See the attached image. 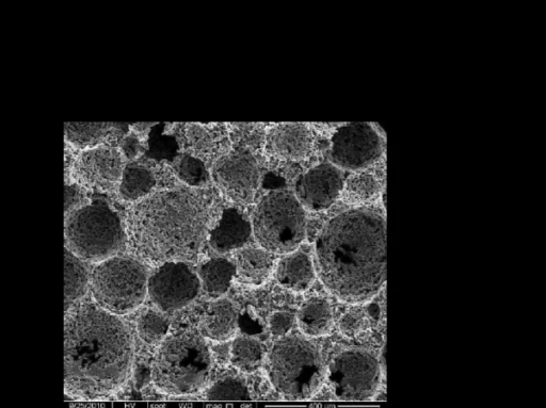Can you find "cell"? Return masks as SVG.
<instances>
[{"mask_svg":"<svg viewBox=\"0 0 546 408\" xmlns=\"http://www.w3.org/2000/svg\"><path fill=\"white\" fill-rule=\"evenodd\" d=\"M133 338L119 316L80 301L64 315V393L96 401L117 393L130 378Z\"/></svg>","mask_w":546,"mask_h":408,"instance_id":"6da1fadb","label":"cell"},{"mask_svg":"<svg viewBox=\"0 0 546 408\" xmlns=\"http://www.w3.org/2000/svg\"><path fill=\"white\" fill-rule=\"evenodd\" d=\"M315 256L319 279L335 298L371 301L387 281V221L373 209L344 211L320 232Z\"/></svg>","mask_w":546,"mask_h":408,"instance_id":"7a4b0ae2","label":"cell"},{"mask_svg":"<svg viewBox=\"0 0 546 408\" xmlns=\"http://www.w3.org/2000/svg\"><path fill=\"white\" fill-rule=\"evenodd\" d=\"M208 212L198 195L167 190L148 195L128 215L126 239L152 264L195 259L208 231Z\"/></svg>","mask_w":546,"mask_h":408,"instance_id":"3957f363","label":"cell"},{"mask_svg":"<svg viewBox=\"0 0 546 408\" xmlns=\"http://www.w3.org/2000/svg\"><path fill=\"white\" fill-rule=\"evenodd\" d=\"M212 355L204 339L182 332L166 338L152 366V380L163 393L196 395L210 381Z\"/></svg>","mask_w":546,"mask_h":408,"instance_id":"277c9868","label":"cell"},{"mask_svg":"<svg viewBox=\"0 0 546 408\" xmlns=\"http://www.w3.org/2000/svg\"><path fill=\"white\" fill-rule=\"evenodd\" d=\"M125 240L119 215L104 200H91L64 216L66 249L87 264L117 256Z\"/></svg>","mask_w":546,"mask_h":408,"instance_id":"5b68a950","label":"cell"},{"mask_svg":"<svg viewBox=\"0 0 546 408\" xmlns=\"http://www.w3.org/2000/svg\"><path fill=\"white\" fill-rule=\"evenodd\" d=\"M268 375L283 398L305 401L318 393L326 379V368L319 350L310 341L286 337L271 349Z\"/></svg>","mask_w":546,"mask_h":408,"instance_id":"8992f818","label":"cell"},{"mask_svg":"<svg viewBox=\"0 0 546 408\" xmlns=\"http://www.w3.org/2000/svg\"><path fill=\"white\" fill-rule=\"evenodd\" d=\"M148 281L139 261L117 255L95 264L89 291L96 305L110 314L124 316L135 312L146 300Z\"/></svg>","mask_w":546,"mask_h":408,"instance_id":"52a82bcc","label":"cell"},{"mask_svg":"<svg viewBox=\"0 0 546 408\" xmlns=\"http://www.w3.org/2000/svg\"><path fill=\"white\" fill-rule=\"evenodd\" d=\"M252 231L273 255L295 252L307 235L305 209L292 192L273 190L256 206Z\"/></svg>","mask_w":546,"mask_h":408,"instance_id":"ba28073f","label":"cell"},{"mask_svg":"<svg viewBox=\"0 0 546 408\" xmlns=\"http://www.w3.org/2000/svg\"><path fill=\"white\" fill-rule=\"evenodd\" d=\"M326 379L334 396L342 401L371 400L381 382V365L372 352L351 349L333 358Z\"/></svg>","mask_w":546,"mask_h":408,"instance_id":"9c48e42d","label":"cell"},{"mask_svg":"<svg viewBox=\"0 0 546 408\" xmlns=\"http://www.w3.org/2000/svg\"><path fill=\"white\" fill-rule=\"evenodd\" d=\"M124 168V157L115 145L104 144L80 151L66 148V181L88 191L118 189Z\"/></svg>","mask_w":546,"mask_h":408,"instance_id":"30bf717a","label":"cell"},{"mask_svg":"<svg viewBox=\"0 0 546 408\" xmlns=\"http://www.w3.org/2000/svg\"><path fill=\"white\" fill-rule=\"evenodd\" d=\"M383 154V141L371 123H348L336 129L328 152L330 162L343 171L361 172Z\"/></svg>","mask_w":546,"mask_h":408,"instance_id":"8fae6325","label":"cell"},{"mask_svg":"<svg viewBox=\"0 0 546 408\" xmlns=\"http://www.w3.org/2000/svg\"><path fill=\"white\" fill-rule=\"evenodd\" d=\"M199 277L184 264L172 261L160 266L148 281L153 304L163 312H175L194 301L200 291Z\"/></svg>","mask_w":546,"mask_h":408,"instance_id":"7c38bea8","label":"cell"},{"mask_svg":"<svg viewBox=\"0 0 546 408\" xmlns=\"http://www.w3.org/2000/svg\"><path fill=\"white\" fill-rule=\"evenodd\" d=\"M213 176L222 193L238 205L253 201L261 179L258 162L245 149L222 156L214 167Z\"/></svg>","mask_w":546,"mask_h":408,"instance_id":"4fadbf2b","label":"cell"},{"mask_svg":"<svg viewBox=\"0 0 546 408\" xmlns=\"http://www.w3.org/2000/svg\"><path fill=\"white\" fill-rule=\"evenodd\" d=\"M345 175L332 162L320 163L300 175L295 195L304 209L318 212L329 209L345 189Z\"/></svg>","mask_w":546,"mask_h":408,"instance_id":"5bb4252c","label":"cell"},{"mask_svg":"<svg viewBox=\"0 0 546 408\" xmlns=\"http://www.w3.org/2000/svg\"><path fill=\"white\" fill-rule=\"evenodd\" d=\"M313 148V135L307 124L284 123L272 127L266 137L268 154L280 160L307 158Z\"/></svg>","mask_w":546,"mask_h":408,"instance_id":"9a60e30c","label":"cell"},{"mask_svg":"<svg viewBox=\"0 0 546 408\" xmlns=\"http://www.w3.org/2000/svg\"><path fill=\"white\" fill-rule=\"evenodd\" d=\"M126 128V125L115 123H68L64 136L68 148L80 151L104 144L114 145L125 136Z\"/></svg>","mask_w":546,"mask_h":408,"instance_id":"2e32d148","label":"cell"},{"mask_svg":"<svg viewBox=\"0 0 546 408\" xmlns=\"http://www.w3.org/2000/svg\"><path fill=\"white\" fill-rule=\"evenodd\" d=\"M251 235V223L237 209L229 208L211 232L210 243L214 251L224 254L244 248Z\"/></svg>","mask_w":546,"mask_h":408,"instance_id":"e0dca14e","label":"cell"},{"mask_svg":"<svg viewBox=\"0 0 546 408\" xmlns=\"http://www.w3.org/2000/svg\"><path fill=\"white\" fill-rule=\"evenodd\" d=\"M275 269L273 254L265 249L248 248L240 251L236 258L235 277L239 283L261 286Z\"/></svg>","mask_w":546,"mask_h":408,"instance_id":"ac0fdd59","label":"cell"},{"mask_svg":"<svg viewBox=\"0 0 546 408\" xmlns=\"http://www.w3.org/2000/svg\"><path fill=\"white\" fill-rule=\"evenodd\" d=\"M276 276L284 288L304 292L314 284L316 269L307 254L292 252L279 261Z\"/></svg>","mask_w":546,"mask_h":408,"instance_id":"d6986e66","label":"cell"},{"mask_svg":"<svg viewBox=\"0 0 546 408\" xmlns=\"http://www.w3.org/2000/svg\"><path fill=\"white\" fill-rule=\"evenodd\" d=\"M238 329V313L228 300L217 299L207 308L201 323V331L208 339L224 342L232 339Z\"/></svg>","mask_w":546,"mask_h":408,"instance_id":"ffe728a7","label":"cell"},{"mask_svg":"<svg viewBox=\"0 0 546 408\" xmlns=\"http://www.w3.org/2000/svg\"><path fill=\"white\" fill-rule=\"evenodd\" d=\"M297 322L304 335L309 337L328 335L334 325L332 305L323 298L311 299L299 309Z\"/></svg>","mask_w":546,"mask_h":408,"instance_id":"44dd1931","label":"cell"},{"mask_svg":"<svg viewBox=\"0 0 546 408\" xmlns=\"http://www.w3.org/2000/svg\"><path fill=\"white\" fill-rule=\"evenodd\" d=\"M64 295H66V309L83 301L89 292L90 271L87 263L78 258L68 249L64 250Z\"/></svg>","mask_w":546,"mask_h":408,"instance_id":"7402d4cb","label":"cell"},{"mask_svg":"<svg viewBox=\"0 0 546 408\" xmlns=\"http://www.w3.org/2000/svg\"><path fill=\"white\" fill-rule=\"evenodd\" d=\"M235 279V266L229 260L216 258L207 261L199 273L200 284L206 295L220 299L229 291Z\"/></svg>","mask_w":546,"mask_h":408,"instance_id":"603a6c76","label":"cell"},{"mask_svg":"<svg viewBox=\"0 0 546 408\" xmlns=\"http://www.w3.org/2000/svg\"><path fill=\"white\" fill-rule=\"evenodd\" d=\"M155 186L156 178L149 169L131 165L124 168L118 191L124 201L137 203L147 198Z\"/></svg>","mask_w":546,"mask_h":408,"instance_id":"cb8c5ba5","label":"cell"},{"mask_svg":"<svg viewBox=\"0 0 546 408\" xmlns=\"http://www.w3.org/2000/svg\"><path fill=\"white\" fill-rule=\"evenodd\" d=\"M213 125H198V124H188L184 132V143L186 148L196 155L207 156L212 154L217 150V146L221 145L224 139L222 129L218 130Z\"/></svg>","mask_w":546,"mask_h":408,"instance_id":"d4e9b609","label":"cell"},{"mask_svg":"<svg viewBox=\"0 0 546 408\" xmlns=\"http://www.w3.org/2000/svg\"><path fill=\"white\" fill-rule=\"evenodd\" d=\"M232 364L240 371L252 373L258 370L264 359L263 347L258 340L249 337L237 338L231 347Z\"/></svg>","mask_w":546,"mask_h":408,"instance_id":"484cf974","label":"cell"},{"mask_svg":"<svg viewBox=\"0 0 546 408\" xmlns=\"http://www.w3.org/2000/svg\"><path fill=\"white\" fill-rule=\"evenodd\" d=\"M173 169L181 181L190 187H204L210 182V172L205 163L192 154L175 156Z\"/></svg>","mask_w":546,"mask_h":408,"instance_id":"4316f807","label":"cell"},{"mask_svg":"<svg viewBox=\"0 0 546 408\" xmlns=\"http://www.w3.org/2000/svg\"><path fill=\"white\" fill-rule=\"evenodd\" d=\"M169 329L168 319L155 312V310H148L137 322L139 337L149 345H156L158 342L164 341L167 338Z\"/></svg>","mask_w":546,"mask_h":408,"instance_id":"83f0119b","label":"cell"},{"mask_svg":"<svg viewBox=\"0 0 546 408\" xmlns=\"http://www.w3.org/2000/svg\"><path fill=\"white\" fill-rule=\"evenodd\" d=\"M206 399L210 401H248L250 395L246 385L238 380H223L207 391Z\"/></svg>","mask_w":546,"mask_h":408,"instance_id":"f1b7e54d","label":"cell"},{"mask_svg":"<svg viewBox=\"0 0 546 408\" xmlns=\"http://www.w3.org/2000/svg\"><path fill=\"white\" fill-rule=\"evenodd\" d=\"M345 187L350 198L358 202L373 199L379 189L377 179L366 173L353 176L349 183H345Z\"/></svg>","mask_w":546,"mask_h":408,"instance_id":"f546056e","label":"cell"},{"mask_svg":"<svg viewBox=\"0 0 546 408\" xmlns=\"http://www.w3.org/2000/svg\"><path fill=\"white\" fill-rule=\"evenodd\" d=\"M341 333L349 338L363 334L369 326L368 317L360 309H351L340 320Z\"/></svg>","mask_w":546,"mask_h":408,"instance_id":"4dcf8cb0","label":"cell"},{"mask_svg":"<svg viewBox=\"0 0 546 408\" xmlns=\"http://www.w3.org/2000/svg\"><path fill=\"white\" fill-rule=\"evenodd\" d=\"M64 197H66L64 198V216L80 207H83L92 200L89 198L87 189L71 181H66Z\"/></svg>","mask_w":546,"mask_h":408,"instance_id":"1f68e13d","label":"cell"},{"mask_svg":"<svg viewBox=\"0 0 546 408\" xmlns=\"http://www.w3.org/2000/svg\"><path fill=\"white\" fill-rule=\"evenodd\" d=\"M178 144L169 136L153 137L150 144V155L156 159H174Z\"/></svg>","mask_w":546,"mask_h":408,"instance_id":"d6a6232c","label":"cell"},{"mask_svg":"<svg viewBox=\"0 0 546 408\" xmlns=\"http://www.w3.org/2000/svg\"><path fill=\"white\" fill-rule=\"evenodd\" d=\"M294 323L292 314L278 312L271 315L269 319V331L273 336L283 337L292 330Z\"/></svg>","mask_w":546,"mask_h":408,"instance_id":"836d02e7","label":"cell"},{"mask_svg":"<svg viewBox=\"0 0 546 408\" xmlns=\"http://www.w3.org/2000/svg\"><path fill=\"white\" fill-rule=\"evenodd\" d=\"M119 149L124 158L134 160L142 153L143 146L140 139L132 134L121 139Z\"/></svg>","mask_w":546,"mask_h":408,"instance_id":"e575fe53","label":"cell"}]
</instances>
